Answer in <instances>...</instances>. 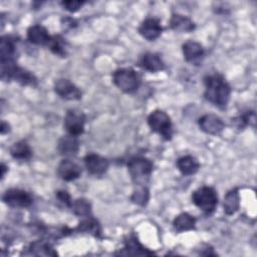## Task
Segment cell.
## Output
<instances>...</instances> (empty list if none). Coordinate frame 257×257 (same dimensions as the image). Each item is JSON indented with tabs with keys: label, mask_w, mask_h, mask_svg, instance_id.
<instances>
[{
	"label": "cell",
	"mask_w": 257,
	"mask_h": 257,
	"mask_svg": "<svg viewBox=\"0 0 257 257\" xmlns=\"http://www.w3.org/2000/svg\"><path fill=\"white\" fill-rule=\"evenodd\" d=\"M55 93L66 100H79L81 98V90L70 80L59 78L54 82Z\"/></svg>",
	"instance_id": "9c48e42d"
},
{
	"label": "cell",
	"mask_w": 257,
	"mask_h": 257,
	"mask_svg": "<svg viewBox=\"0 0 257 257\" xmlns=\"http://www.w3.org/2000/svg\"><path fill=\"white\" fill-rule=\"evenodd\" d=\"M182 51H183L185 60L194 65L200 64V62L202 61L205 55V50L203 45L193 40H189L185 42L182 46Z\"/></svg>",
	"instance_id": "7c38bea8"
},
{
	"label": "cell",
	"mask_w": 257,
	"mask_h": 257,
	"mask_svg": "<svg viewBox=\"0 0 257 257\" xmlns=\"http://www.w3.org/2000/svg\"><path fill=\"white\" fill-rule=\"evenodd\" d=\"M10 132V125L8 122H6L5 120L1 121V127H0V133L1 135H5L7 133Z\"/></svg>",
	"instance_id": "d6a6232c"
},
{
	"label": "cell",
	"mask_w": 257,
	"mask_h": 257,
	"mask_svg": "<svg viewBox=\"0 0 257 257\" xmlns=\"http://www.w3.org/2000/svg\"><path fill=\"white\" fill-rule=\"evenodd\" d=\"M198 124L201 131L208 135H218L224 130V122L222 118L213 113H206L198 119Z\"/></svg>",
	"instance_id": "8fae6325"
},
{
	"label": "cell",
	"mask_w": 257,
	"mask_h": 257,
	"mask_svg": "<svg viewBox=\"0 0 257 257\" xmlns=\"http://www.w3.org/2000/svg\"><path fill=\"white\" fill-rule=\"evenodd\" d=\"M2 201L12 208H27L33 203V198L25 190L21 189H8L2 196Z\"/></svg>",
	"instance_id": "ba28073f"
},
{
	"label": "cell",
	"mask_w": 257,
	"mask_h": 257,
	"mask_svg": "<svg viewBox=\"0 0 257 257\" xmlns=\"http://www.w3.org/2000/svg\"><path fill=\"white\" fill-rule=\"evenodd\" d=\"M57 150L63 157L69 158L75 156L79 150V142L77 137L68 134L61 137L57 143Z\"/></svg>",
	"instance_id": "2e32d148"
},
{
	"label": "cell",
	"mask_w": 257,
	"mask_h": 257,
	"mask_svg": "<svg viewBox=\"0 0 257 257\" xmlns=\"http://www.w3.org/2000/svg\"><path fill=\"white\" fill-rule=\"evenodd\" d=\"M170 26L173 30L181 33H189L195 30L196 25L194 21L183 15V14H173L170 19Z\"/></svg>",
	"instance_id": "ffe728a7"
},
{
	"label": "cell",
	"mask_w": 257,
	"mask_h": 257,
	"mask_svg": "<svg viewBox=\"0 0 257 257\" xmlns=\"http://www.w3.org/2000/svg\"><path fill=\"white\" fill-rule=\"evenodd\" d=\"M204 85L206 100L221 109L226 108L231 96V86L224 76L219 72L207 74L204 77Z\"/></svg>",
	"instance_id": "6da1fadb"
},
{
	"label": "cell",
	"mask_w": 257,
	"mask_h": 257,
	"mask_svg": "<svg viewBox=\"0 0 257 257\" xmlns=\"http://www.w3.org/2000/svg\"><path fill=\"white\" fill-rule=\"evenodd\" d=\"M72 231H77V232H84L87 234H90L96 238L101 237V227L100 224L96 219H94L92 216L84 217L82 220L79 222L77 227L73 229Z\"/></svg>",
	"instance_id": "44dd1931"
},
{
	"label": "cell",
	"mask_w": 257,
	"mask_h": 257,
	"mask_svg": "<svg viewBox=\"0 0 257 257\" xmlns=\"http://www.w3.org/2000/svg\"><path fill=\"white\" fill-rule=\"evenodd\" d=\"M47 47L55 55L61 57H65L66 55V44L64 39L60 35H52L47 44Z\"/></svg>",
	"instance_id": "f1b7e54d"
},
{
	"label": "cell",
	"mask_w": 257,
	"mask_h": 257,
	"mask_svg": "<svg viewBox=\"0 0 257 257\" xmlns=\"http://www.w3.org/2000/svg\"><path fill=\"white\" fill-rule=\"evenodd\" d=\"M84 166L87 172L93 176H102L108 169V161L97 154L90 153L84 157Z\"/></svg>",
	"instance_id": "30bf717a"
},
{
	"label": "cell",
	"mask_w": 257,
	"mask_h": 257,
	"mask_svg": "<svg viewBox=\"0 0 257 257\" xmlns=\"http://www.w3.org/2000/svg\"><path fill=\"white\" fill-rule=\"evenodd\" d=\"M57 175L61 180L65 182H71L80 177L81 168L78 164L66 158V159H63L58 164Z\"/></svg>",
	"instance_id": "4fadbf2b"
},
{
	"label": "cell",
	"mask_w": 257,
	"mask_h": 257,
	"mask_svg": "<svg viewBox=\"0 0 257 257\" xmlns=\"http://www.w3.org/2000/svg\"><path fill=\"white\" fill-rule=\"evenodd\" d=\"M140 66L150 72H158L165 68V63L161 56L154 52H147L141 56Z\"/></svg>",
	"instance_id": "d6986e66"
},
{
	"label": "cell",
	"mask_w": 257,
	"mask_h": 257,
	"mask_svg": "<svg viewBox=\"0 0 257 257\" xmlns=\"http://www.w3.org/2000/svg\"><path fill=\"white\" fill-rule=\"evenodd\" d=\"M224 213L227 216L234 215L240 208V195L237 188L228 191L224 197L223 202Z\"/></svg>",
	"instance_id": "7402d4cb"
},
{
	"label": "cell",
	"mask_w": 257,
	"mask_h": 257,
	"mask_svg": "<svg viewBox=\"0 0 257 257\" xmlns=\"http://www.w3.org/2000/svg\"><path fill=\"white\" fill-rule=\"evenodd\" d=\"M192 202L205 214L211 215L218 205L217 192L210 186H202L193 192Z\"/></svg>",
	"instance_id": "5b68a950"
},
{
	"label": "cell",
	"mask_w": 257,
	"mask_h": 257,
	"mask_svg": "<svg viewBox=\"0 0 257 257\" xmlns=\"http://www.w3.org/2000/svg\"><path fill=\"white\" fill-rule=\"evenodd\" d=\"M117 254L124 255V256H144V255L147 256V255H154L155 253L145 248L140 243L138 238L132 234L125 238L123 247Z\"/></svg>",
	"instance_id": "5bb4252c"
},
{
	"label": "cell",
	"mask_w": 257,
	"mask_h": 257,
	"mask_svg": "<svg viewBox=\"0 0 257 257\" xmlns=\"http://www.w3.org/2000/svg\"><path fill=\"white\" fill-rule=\"evenodd\" d=\"M50 38L51 35H49L47 29L42 25H32L27 29V39L32 44L47 46Z\"/></svg>",
	"instance_id": "ac0fdd59"
},
{
	"label": "cell",
	"mask_w": 257,
	"mask_h": 257,
	"mask_svg": "<svg viewBox=\"0 0 257 257\" xmlns=\"http://www.w3.org/2000/svg\"><path fill=\"white\" fill-rule=\"evenodd\" d=\"M70 209L76 216L82 218L91 216V204L88 200L84 198H78L72 201Z\"/></svg>",
	"instance_id": "83f0119b"
},
{
	"label": "cell",
	"mask_w": 257,
	"mask_h": 257,
	"mask_svg": "<svg viewBox=\"0 0 257 257\" xmlns=\"http://www.w3.org/2000/svg\"><path fill=\"white\" fill-rule=\"evenodd\" d=\"M196 219L189 213H181L173 221V227L177 232L189 231L195 228Z\"/></svg>",
	"instance_id": "484cf974"
},
{
	"label": "cell",
	"mask_w": 257,
	"mask_h": 257,
	"mask_svg": "<svg viewBox=\"0 0 257 257\" xmlns=\"http://www.w3.org/2000/svg\"><path fill=\"white\" fill-rule=\"evenodd\" d=\"M84 1H74V0H68V1H62L60 2V5L63 7V9L69 11V12H76L79 10L83 5Z\"/></svg>",
	"instance_id": "4dcf8cb0"
},
{
	"label": "cell",
	"mask_w": 257,
	"mask_h": 257,
	"mask_svg": "<svg viewBox=\"0 0 257 257\" xmlns=\"http://www.w3.org/2000/svg\"><path fill=\"white\" fill-rule=\"evenodd\" d=\"M139 33L147 40L154 41L157 38L160 37V35L163 32V27L159 21V19L156 18H147L145 19L140 27H139Z\"/></svg>",
	"instance_id": "9a60e30c"
},
{
	"label": "cell",
	"mask_w": 257,
	"mask_h": 257,
	"mask_svg": "<svg viewBox=\"0 0 257 257\" xmlns=\"http://www.w3.org/2000/svg\"><path fill=\"white\" fill-rule=\"evenodd\" d=\"M0 170H1V179H3V178L5 177V173H6V171L8 170V168L6 167V165H5L4 163H2Z\"/></svg>",
	"instance_id": "836d02e7"
},
{
	"label": "cell",
	"mask_w": 257,
	"mask_h": 257,
	"mask_svg": "<svg viewBox=\"0 0 257 257\" xmlns=\"http://www.w3.org/2000/svg\"><path fill=\"white\" fill-rule=\"evenodd\" d=\"M148 124L150 128L160 135L164 140L170 141L174 135V127L169 114L164 110L156 109L148 116Z\"/></svg>",
	"instance_id": "8992f818"
},
{
	"label": "cell",
	"mask_w": 257,
	"mask_h": 257,
	"mask_svg": "<svg viewBox=\"0 0 257 257\" xmlns=\"http://www.w3.org/2000/svg\"><path fill=\"white\" fill-rule=\"evenodd\" d=\"M0 67L1 79L4 81L14 80L24 86L37 84L36 76L31 71L18 66L15 60L0 62Z\"/></svg>",
	"instance_id": "7a4b0ae2"
},
{
	"label": "cell",
	"mask_w": 257,
	"mask_h": 257,
	"mask_svg": "<svg viewBox=\"0 0 257 257\" xmlns=\"http://www.w3.org/2000/svg\"><path fill=\"white\" fill-rule=\"evenodd\" d=\"M233 121L235 122L236 126L239 128H244L247 125L255 126L256 114L254 111H246L242 115H239L238 117L234 118Z\"/></svg>",
	"instance_id": "f546056e"
},
{
	"label": "cell",
	"mask_w": 257,
	"mask_h": 257,
	"mask_svg": "<svg viewBox=\"0 0 257 257\" xmlns=\"http://www.w3.org/2000/svg\"><path fill=\"white\" fill-rule=\"evenodd\" d=\"M17 47L16 40L12 36H2L0 40V62L4 61H16Z\"/></svg>",
	"instance_id": "e0dca14e"
},
{
	"label": "cell",
	"mask_w": 257,
	"mask_h": 257,
	"mask_svg": "<svg viewBox=\"0 0 257 257\" xmlns=\"http://www.w3.org/2000/svg\"><path fill=\"white\" fill-rule=\"evenodd\" d=\"M55 197L59 203H61L65 207L70 208V206L72 204V199H71L70 195L68 194V192H66L64 190H59V191L55 192Z\"/></svg>",
	"instance_id": "1f68e13d"
},
{
	"label": "cell",
	"mask_w": 257,
	"mask_h": 257,
	"mask_svg": "<svg viewBox=\"0 0 257 257\" xmlns=\"http://www.w3.org/2000/svg\"><path fill=\"white\" fill-rule=\"evenodd\" d=\"M153 162L146 157H133L127 162V171L135 185H146L153 173Z\"/></svg>",
	"instance_id": "3957f363"
},
{
	"label": "cell",
	"mask_w": 257,
	"mask_h": 257,
	"mask_svg": "<svg viewBox=\"0 0 257 257\" xmlns=\"http://www.w3.org/2000/svg\"><path fill=\"white\" fill-rule=\"evenodd\" d=\"M112 82L125 93H134L141 85V77L138 72L131 67H121L112 73Z\"/></svg>",
	"instance_id": "277c9868"
},
{
	"label": "cell",
	"mask_w": 257,
	"mask_h": 257,
	"mask_svg": "<svg viewBox=\"0 0 257 257\" xmlns=\"http://www.w3.org/2000/svg\"><path fill=\"white\" fill-rule=\"evenodd\" d=\"M86 116L84 112L77 108L68 109L64 116L63 125L68 135L78 137L84 132Z\"/></svg>",
	"instance_id": "52a82bcc"
},
{
	"label": "cell",
	"mask_w": 257,
	"mask_h": 257,
	"mask_svg": "<svg viewBox=\"0 0 257 257\" xmlns=\"http://www.w3.org/2000/svg\"><path fill=\"white\" fill-rule=\"evenodd\" d=\"M29 253L35 256H56L57 252L44 240H37L29 245Z\"/></svg>",
	"instance_id": "d4e9b609"
},
{
	"label": "cell",
	"mask_w": 257,
	"mask_h": 257,
	"mask_svg": "<svg viewBox=\"0 0 257 257\" xmlns=\"http://www.w3.org/2000/svg\"><path fill=\"white\" fill-rule=\"evenodd\" d=\"M150 200V191L146 185H136L131 196V201L141 207H145Z\"/></svg>",
	"instance_id": "4316f807"
},
{
	"label": "cell",
	"mask_w": 257,
	"mask_h": 257,
	"mask_svg": "<svg viewBox=\"0 0 257 257\" xmlns=\"http://www.w3.org/2000/svg\"><path fill=\"white\" fill-rule=\"evenodd\" d=\"M176 164L179 171L185 176L196 174L200 168V163L198 162V160L190 155L179 158Z\"/></svg>",
	"instance_id": "603a6c76"
},
{
	"label": "cell",
	"mask_w": 257,
	"mask_h": 257,
	"mask_svg": "<svg viewBox=\"0 0 257 257\" xmlns=\"http://www.w3.org/2000/svg\"><path fill=\"white\" fill-rule=\"evenodd\" d=\"M10 155L13 159L18 161L27 162L32 158V149L25 141L14 143L10 147Z\"/></svg>",
	"instance_id": "cb8c5ba5"
}]
</instances>
